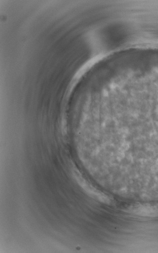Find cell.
I'll return each instance as SVG.
<instances>
[{"label": "cell", "instance_id": "2", "mask_svg": "<svg viewBox=\"0 0 158 253\" xmlns=\"http://www.w3.org/2000/svg\"><path fill=\"white\" fill-rule=\"evenodd\" d=\"M129 211L142 216H158V206L151 205H137L131 207Z\"/></svg>", "mask_w": 158, "mask_h": 253}, {"label": "cell", "instance_id": "1", "mask_svg": "<svg viewBox=\"0 0 158 253\" xmlns=\"http://www.w3.org/2000/svg\"><path fill=\"white\" fill-rule=\"evenodd\" d=\"M78 182L84 192L92 198L104 204L111 203V199L108 196L99 191L84 179H79Z\"/></svg>", "mask_w": 158, "mask_h": 253}]
</instances>
